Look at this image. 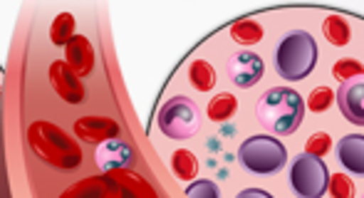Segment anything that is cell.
<instances>
[{
    "label": "cell",
    "instance_id": "7402d4cb",
    "mask_svg": "<svg viewBox=\"0 0 364 198\" xmlns=\"http://www.w3.org/2000/svg\"><path fill=\"white\" fill-rule=\"evenodd\" d=\"M330 194L332 198H355V186L347 176L337 174L330 179Z\"/></svg>",
    "mask_w": 364,
    "mask_h": 198
},
{
    "label": "cell",
    "instance_id": "2e32d148",
    "mask_svg": "<svg viewBox=\"0 0 364 198\" xmlns=\"http://www.w3.org/2000/svg\"><path fill=\"white\" fill-rule=\"evenodd\" d=\"M75 15L70 13H60L58 18L53 20V28H50V40H53L55 45H65L68 48L70 40L75 38Z\"/></svg>",
    "mask_w": 364,
    "mask_h": 198
},
{
    "label": "cell",
    "instance_id": "3957f363",
    "mask_svg": "<svg viewBox=\"0 0 364 198\" xmlns=\"http://www.w3.org/2000/svg\"><path fill=\"white\" fill-rule=\"evenodd\" d=\"M305 104L302 97L290 87H273L258 101V119L273 134H292L300 126Z\"/></svg>",
    "mask_w": 364,
    "mask_h": 198
},
{
    "label": "cell",
    "instance_id": "ba28073f",
    "mask_svg": "<svg viewBox=\"0 0 364 198\" xmlns=\"http://www.w3.org/2000/svg\"><path fill=\"white\" fill-rule=\"evenodd\" d=\"M95 159L102 171L114 174V171L129 169V166L134 164V149L122 139H109V141H105V144L97 146Z\"/></svg>",
    "mask_w": 364,
    "mask_h": 198
},
{
    "label": "cell",
    "instance_id": "603a6c76",
    "mask_svg": "<svg viewBox=\"0 0 364 198\" xmlns=\"http://www.w3.org/2000/svg\"><path fill=\"white\" fill-rule=\"evenodd\" d=\"M330 101H332V89L330 87H317L315 92L310 94L307 106H310L312 111H325L327 106H330Z\"/></svg>",
    "mask_w": 364,
    "mask_h": 198
},
{
    "label": "cell",
    "instance_id": "ac0fdd59",
    "mask_svg": "<svg viewBox=\"0 0 364 198\" xmlns=\"http://www.w3.org/2000/svg\"><path fill=\"white\" fill-rule=\"evenodd\" d=\"M230 35H233L235 43L240 45H253L263 40V28H260L255 20H238V23L230 28Z\"/></svg>",
    "mask_w": 364,
    "mask_h": 198
},
{
    "label": "cell",
    "instance_id": "7a4b0ae2",
    "mask_svg": "<svg viewBox=\"0 0 364 198\" xmlns=\"http://www.w3.org/2000/svg\"><path fill=\"white\" fill-rule=\"evenodd\" d=\"M317 65V43L307 30H290L275 45V72L283 79H305Z\"/></svg>",
    "mask_w": 364,
    "mask_h": 198
},
{
    "label": "cell",
    "instance_id": "277c9868",
    "mask_svg": "<svg viewBox=\"0 0 364 198\" xmlns=\"http://www.w3.org/2000/svg\"><path fill=\"white\" fill-rule=\"evenodd\" d=\"M238 161L245 171L255 176H273L283 171L288 161V149L280 139L268 134H255L245 139L238 149Z\"/></svg>",
    "mask_w": 364,
    "mask_h": 198
},
{
    "label": "cell",
    "instance_id": "8992f818",
    "mask_svg": "<svg viewBox=\"0 0 364 198\" xmlns=\"http://www.w3.org/2000/svg\"><path fill=\"white\" fill-rule=\"evenodd\" d=\"M201 116L191 99L186 97H173L159 109V129L168 136V139H191L198 131Z\"/></svg>",
    "mask_w": 364,
    "mask_h": 198
},
{
    "label": "cell",
    "instance_id": "5b68a950",
    "mask_svg": "<svg viewBox=\"0 0 364 198\" xmlns=\"http://www.w3.org/2000/svg\"><path fill=\"white\" fill-rule=\"evenodd\" d=\"M330 169L320 156L300 154L290 166V186L297 198H322L330 191Z\"/></svg>",
    "mask_w": 364,
    "mask_h": 198
},
{
    "label": "cell",
    "instance_id": "ffe728a7",
    "mask_svg": "<svg viewBox=\"0 0 364 198\" xmlns=\"http://www.w3.org/2000/svg\"><path fill=\"white\" fill-rule=\"evenodd\" d=\"M332 75H335L340 82L342 79L350 82V79H355V77H364V70L355 57H345V60H337L335 67H332Z\"/></svg>",
    "mask_w": 364,
    "mask_h": 198
},
{
    "label": "cell",
    "instance_id": "30bf717a",
    "mask_svg": "<svg viewBox=\"0 0 364 198\" xmlns=\"http://www.w3.org/2000/svg\"><path fill=\"white\" fill-rule=\"evenodd\" d=\"M75 136L90 141V144H105V141L119 136V124L107 116H82L75 121Z\"/></svg>",
    "mask_w": 364,
    "mask_h": 198
},
{
    "label": "cell",
    "instance_id": "52a82bcc",
    "mask_svg": "<svg viewBox=\"0 0 364 198\" xmlns=\"http://www.w3.org/2000/svg\"><path fill=\"white\" fill-rule=\"evenodd\" d=\"M50 84L68 104H80L85 99V84L80 82V77L68 67V62L55 60L50 65Z\"/></svg>",
    "mask_w": 364,
    "mask_h": 198
},
{
    "label": "cell",
    "instance_id": "7c38bea8",
    "mask_svg": "<svg viewBox=\"0 0 364 198\" xmlns=\"http://www.w3.org/2000/svg\"><path fill=\"white\" fill-rule=\"evenodd\" d=\"M65 62L77 77H87L95 67V50L85 35H75L70 45L65 48Z\"/></svg>",
    "mask_w": 364,
    "mask_h": 198
},
{
    "label": "cell",
    "instance_id": "e0dca14e",
    "mask_svg": "<svg viewBox=\"0 0 364 198\" xmlns=\"http://www.w3.org/2000/svg\"><path fill=\"white\" fill-rule=\"evenodd\" d=\"M235 109H238V101H235L233 94H228V92L216 94V97L208 101V119L225 121L235 114Z\"/></svg>",
    "mask_w": 364,
    "mask_h": 198
},
{
    "label": "cell",
    "instance_id": "484cf974",
    "mask_svg": "<svg viewBox=\"0 0 364 198\" xmlns=\"http://www.w3.org/2000/svg\"><path fill=\"white\" fill-rule=\"evenodd\" d=\"M0 97H3V89H0Z\"/></svg>",
    "mask_w": 364,
    "mask_h": 198
},
{
    "label": "cell",
    "instance_id": "44dd1931",
    "mask_svg": "<svg viewBox=\"0 0 364 198\" xmlns=\"http://www.w3.org/2000/svg\"><path fill=\"white\" fill-rule=\"evenodd\" d=\"M186 196L188 198H220V189L218 184L208 179H201V181H193V184L186 186Z\"/></svg>",
    "mask_w": 364,
    "mask_h": 198
},
{
    "label": "cell",
    "instance_id": "cb8c5ba5",
    "mask_svg": "<svg viewBox=\"0 0 364 198\" xmlns=\"http://www.w3.org/2000/svg\"><path fill=\"white\" fill-rule=\"evenodd\" d=\"M327 151H330V136L322 131V134H312L310 139H307V154L312 156H325Z\"/></svg>",
    "mask_w": 364,
    "mask_h": 198
},
{
    "label": "cell",
    "instance_id": "5bb4252c",
    "mask_svg": "<svg viewBox=\"0 0 364 198\" xmlns=\"http://www.w3.org/2000/svg\"><path fill=\"white\" fill-rule=\"evenodd\" d=\"M188 79H191V84L198 92H208V89H213V84H216V72H213V67L206 60H196V62H191V67H188Z\"/></svg>",
    "mask_w": 364,
    "mask_h": 198
},
{
    "label": "cell",
    "instance_id": "6da1fadb",
    "mask_svg": "<svg viewBox=\"0 0 364 198\" xmlns=\"http://www.w3.org/2000/svg\"><path fill=\"white\" fill-rule=\"evenodd\" d=\"M28 141L33 151L43 161H48L55 169H77L82 164V149L80 144L60 126L50 124V121H35L28 129Z\"/></svg>",
    "mask_w": 364,
    "mask_h": 198
},
{
    "label": "cell",
    "instance_id": "4fadbf2b",
    "mask_svg": "<svg viewBox=\"0 0 364 198\" xmlns=\"http://www.w3.org/2000/svg\"><path fill=\"white\" fill-rule=\"evenodd\" d=\"M337 159L350 174L364 176V134H347L337 144Z\"/></svg>",
    "mask_w": 364,
    "mask_h": 198
},
{
    "label": "cell",
    "instance_id": "8fae6325",
    "mask_svg": "<svg viewBox=\"0 0 364 198\" xmlns=\"http://www.w3.org/2000/svg\"><path fill=\"white\" fill-rule=\"evenodd\" d=\"M263 60L258 57L255 53H238L233 55L228 65V72H230V79H233L238 87L248 89V87H255L263 77Z\"/></svg>",
    "mask_w": 364,
    "mask_h": 198
},
{
    "label": "cell",
    "instance_id": "d6986e66",
    "mask_svg": "<svg viewBox=\"0 0 364 198\" xmlns=\"http://www.w3.org/2000/svg\"><path fill=\"white\" fill-rule=\"evenodd\" d=\"M325 38L330 40L335 48H342V45L350 43V25H347V20L337 18V15L327 18L325 20Z\"/></svg>",
    "mask_w": 364,
    "mask_h": 198
},
{
    "label": "cell",
    "instance_id": "d4e9b609",
    "mask_svg": "<svg viewBox=\"0 0 364 198\" xmlns=\"http://www.w3.org/2000/svg\"><path fill=\"white\" fill-rule=\"evenodd\" d=\"M235 198H273L268 194V191H263V189H243Z\"/></svg>",
    "mask_w": 364,
    "mask_h": 198
},
{
    "label": "cell",
    "instance_id": "9c48e42d",
    "mask_svg": "<svg viewBox=\"0 0 364 198\" xmlns=\"http://www.w3.org/2000/svg\"><path fill=\"white\" fill-rule=\"evenodd\" d=\"M337 104H340L345 119H350L357 126H364V77L342 82L340 92H337Z\"/></svg>",
    "mask_w": 364,
    "mask_h": 198
},
{
    "label": "cell",
    "instance_id": "9a60e30c",
    "mask_svg": "<svg viewBox=\"0 0 364 198\" xmlns=\"http://www.w3.org/2000/svg\"><path fill=\"white\" fill-rule=\"evenodd\" d=\"M171 169L181 181H191V179H196V174H198V159L191 151L178 149V151H173V156H171Z\"/></svg>",
    "mask_w": 364,
    "mask_h": 198
}]
</instances>
